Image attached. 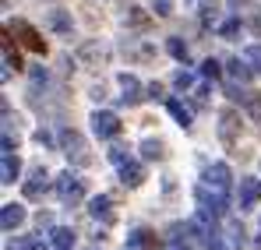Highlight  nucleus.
Wrapping results in <instances>:
<instances>
[{
  "label": "nucleus",
  "mask_w": 261,
  "mask_h": 250,
  "mask_svg": "<svg viewBox=\"0 0 261 250\" xmlns=\"http://www.w3.org/2000/svg\"><path fill=\"white\" fill-rule=\"evenodd\" d=\"M60 148H64V155H67V162H71V166H92L88 141L78 134V130L64 127V130H60Z\"/></svg>",
  "instance_id": "f257e3e1"
},
{
  "label": "nucleus",
  "mask_w": 261,
  "mask_h": 250,
  "mask_svg": "<svg viewBox=\"0 0 261 250\" xmlns=\"http://www.w3.org/2000/svg\"><path fill=\"white\" fill-rule=\"evenodd\" d=\"M57 198H60L64 205H71V208L82 205V201H85V180H82L78 173H71V169L60 173V176H57Z\"/></svg>",
  "instance_id": "f03ea898"
},
{
  "label": "nucleus",
  "mask_w": 261,
  "mask_h": 250,
  "mask_svg": "<svg viewBox=\"0 0 261 250\" xmlns=\"http://www.w3.org/2000/svg\"><path fill=\"white\" fill-rule=\"evenodd\" d=\"M237 137H240V113H237L233 106H226V109L219 113V141H222L226 148H233Z\"/></svg>",
  "instance_id": "7ed1b4c3"
},
{
  "label": "nucleus",
  "mask_w": 261,
  "mask_h": 250,
  "mask_svg": "<svg viewBox=\"0 0 261 250\" xmlns=\"http://www.w3.org/2000/svg\"><path fill=\"white\" fill-rule=\"evenodd\" d=\"M88 124H92V130H95V137H106V141L120 134V117L110 113V109H95V113L88 117Z\"/></svg>",
  "instance_id": "20e7f679"
},
{
  "label": "nucleus",
  "mask_w": 261,
  "mask_h": 250,
  "mask_svg": "<svg viewBox=\"0 0 261 250\" xmlns=\"http://www.w3.org/2000/svg\"><path fill=\"white\" fill-rule=\"evenodd\" d=\"M7 29H11V32L21 39V46H29L32 53H46V39L36 32V29H32V25H29V21H25V18H14Z\"/></svg>",
  "instance_id": "39448f33"
},
{
  "label": "nucleus",
  "mask_w": 261,
  "mask_h": 250,
  "mask_svg": "<svg viewBox=\"0 0 261 250\" xmlns=\"http://www.w3.org/2000/svg\"><path fill=\"white\" fill-rule=\"evenodd\" d=\"M194 198H198V205L208 211V215H222V211H226V194L216 190V187H208V183H201V187L194 190Z\"/></svg>",
  "instance_id": "423d86ee"
},
{
  "label": "nucleus",
  "mask_w": 261,
  "mask_h": 250,
  "mask_svg": "<svg viewBox=\"0 0 261 250\" xmlns=\"http://www.w3.org/2000/svg\"><path fill=\"white\" fill-rule=\"evenodd\" d=\"M258 201H261V180L244 176V180H240V187H237V205H240V211H251Z\"/></svg>",
  "instance_id": "0eeeda50"
},
{
  "label": "nucleus",
  "mask_w": 261,
  "mask_h": 250,
  "mask_svg": "<svg viewBox=\"0 0 261 250\" xmlns=\"http://www.w3.org/2000/svg\"><path fill=\"white\" fill-rule=\"evenodd\" d=\"M88 215H92L95 222H102L106 229H110V226H117V211H113V201H110L106 194H99V198H92V201H88Z\"/></svg>",
  "instance_id": "6e6552de"
},
{
  "label": "nucleus",
  "mask_w": 261,
  "mask_h": 250,
  "mask_svg": "<svg viewBox=\"0 0 261 250\" xmlns=\"http://www.w3.org/2000/svg\"><path fill=\"white\" fill-rule=\"evenodd\" d=\"M117 85H120V92H124V95H120L124 106H138V102L145 99V92H148V88H141V81H138L134 74H117Z\"/></svg>",
  "instance_id": "1a4fd4ad"
},
{
  "label": "nucleus",
  "mask_w": 261,
  "mask_h": 250,
  "mask_svg": "<svg viewBox=\"0 0 261 250\" xmlns=\"http://www.w3.org/2000/svg\"><path fill=\"white\" fill-rule=\"evenodd\" d=\"M21 190H25V198H29V201H39L46 190H49V173H46L43 166H36V169H32V176L25 180V187H21Z\"/></svg>",
  "instance_id": "9d476101"
},
{
  "label": "nucleus",
  "mask_w": 261,
  "mask_h": 250,
  "mask_svg": "<svg viewBox=\"0 0 261 250\" xmlns=\"http://www.w3.org/2000/svg\"><path fill=\"white\" fill-rule=\"evenodd\" d=\"M205 183L226 194V190H229V183H233V173H229V166H226V162H212V166L205 169Z\"/></svg>",
  "instance_id": "9b49d317"
},
{
  "label": "nucleus",
  "mask_w": 261,
  "mask_h": 250,
  "mask_svg": "<svg viewBox=\"0 0 261 250\" xmlns=\"http://www.w3.org/2000/svg\"><path fill=\"white\" fill-rule=\"evenodd\" d=\"M127 247L130 250H159V247H163V240H159L152 229H130Z\"/></svg>",
  "instance_id": "f8f14e48"
},
{
  "label": "nucleus",
  "mask_w": 261,
  "mask_h": 250,
  "mask_svg": "<svg viewBox=\"0 0 261 250\" xmlns=\"http://www.w3.org/2000/svg\"><path fill=\"white\" fill-rule=\"evenodd\" d=\"M78 60H82V64H106V60H110V46L92 39L78 49Z\"/></svg>",
  "instance_id": "ddd939ff"
},
{
  "label": "nucleus",
  "mask_w": 261,
  "mask_h": 250,
  "mask_svg": "<svg viewBox=\"0 0 261 250\" xmlns=\"http://www.w3.org/2000/svg\"><path fill=\"white\" fill-rule=\"evenodd\" d=\"M0 226H4V233H14L18 226H25V205H4L0 208Z\"/></svg>",
  "instance_id": "4468645a"
},
{
  "label": "nucleus",
  "mask_w": 261,
  "mask_h": 250,
  "mask_svg": "<svg viewBox=\"0 0 261 250\" xmlns=\"http://www.w3.org/2000/svg\"><path fill=\"white\" fill-rule=\"evenodd\" d=\"M226 71H229V78H233V81H240V85H247L254 74H258V71L251 67V60H247V57H244V60H240V57H233V60L226 64Z\"/></svg>",
  "instance_id": "2eb2a0df"
},
{
  "label": "nucleus",
  "mask_w": 261,
  "mask_h": 250,
  "mask_svg": "<svg viewBox=\"0 0 261 250\" xmlns=\"http://www.w3.org/2000/svg\"><path fill=\"white\" fill-rule=\"evenodd\" d=\"M18 173H21V159L14 152H4V159H0V183H14Z\"/></svg>",
  "instance_id": "dca6fc26"
},
{
  "label": "nucleus",
  "mask_w": 261,
  "mask_h": 250,
  "mask_svg": "<svg viewBox=\"0 0 261 250\" xmlns=\"http://www.w3.org/2000/svg\"><path fill=\"white\" fill-rule=\"evenodd\" d=\"M74 243H78V236H74V229H53L49 233V247L53 250H74Z\"/></svg>",
  "instance_id": "f3484780"
},
{
  "label": "nucleus",
  "mask_w": 261,
  "mask_h": 250,
  "mask_svg": "<svg viewBox=\"0 0 261 250\" xmlns=\"http://www.w3.org/2000/svg\"><path fill=\"white\" fill-rule=\"evenodd\" d=\"M120 180H124V187H141L145 183V166H138V162H124L120 166Z\"/></svg>",
  "instance_id": "a211bd4d"
},
{
  "label": "nucleus",
  "mask_w": 261,
  "mask_h": 250,
  "mask_svg": "<svg viewBox=\"0 0 261 250\" xmlns=\"http://www.w3.org/2000/svg\"><path fill=\"white\" fill-rule=\"evenodd\" d=\"M166 109H170V117H173V120L184 127V130L191 127V109H187V106H184L180 99H166Z\"/></svg>",
  "instance_id": "6ab92c4d"
},
{
  "label": "nucleus",
  "mask_w": 261,
  "mask_h": 250,
  "mask_svg": "<svg viewBox=\"0 0 261 250\" xmlns=\"http://www.w3.org/2000/svg\"><path fill=\"white\" fill-rule=\"evenodd\" d=\"M124 21H127L130 29H148V21H152V18H148V14H145L141 7L127 4V14H124Z\"/></svg>",
  "instance_id": "aec40b11"
},
{
  "label": "nucleus",
  "mask_w": 261,
  "mask_h": 250,
  "mask_svg": "<svg viewBox=\"0 0 261 250\" xmlns=\"http://www.w3.org/2000/svg\"><path fill=\"white\" fill-rule=\"evenodd\" d=\"M7 250H43V243H39V236H11Z\"/></svg>",
  "instance_id": "412c9836"
},
{
  "label": "nucleus",
  "mask_w": 261,
  "mask_h": 250,
  "mask_svg": "<svg viewBox=\"0 0 261 250\" xmlns=\"http://www.w3.org/2000/svg\"><path fill=\"white\" fill-rule=\"evenodd\" d=\"M49 29L53 32H71V14L67 11H49Z\"/></svg>",
  "instance_id": "4be33fe9"
},
{
  "label": "nucleus",
  "mask_w": 261,
  "mask_h": 250,
  "mask_svg": "<svg viewBox=\"0 0 261 250\" xmlns=\"http://www.w3.org/2000/svg\"><path fill=\"white\" fill-rule=\"evenodd\" d=\"M141 155H145L148 162H159V159L166 155V152H163V141H152V137H148V141H141Z\"/></svg>",
  "instance_id": "5701e85b"
},
{
  "label": "nucleus",
  "mask_w": 261,
  "mask_h": 250,
  "mask_svg": "<svg viewBox=\"0 0 261 250\" xmlns=\"http://www.w3.org/2000/svg\"><path fill=\"white\" fill-rule=\"evenodd\" d=\"M166 49H170V57H173V60H180V64H187V57H191V53H187V42L184 39H166Z\"/></svg>",
  "instance_id": "b1692460"
},
{
  "label": "nucleus",
  "mask_w": 261,
  "mask_h": 250,
  "mask_svg": "<svg viewBox=\"0 0 261 250\" xmlns=\"http://www.w3.org/2000/svg\"><path fill=\"white\" fill-rule=\"evenodd\" d=\"M127 53L134 57V60H152V57H155V49H152V46H141L138 39H127Z\"/></svg>",
  "instance_id": "393cba45"
},
{
  "label": "nucleus",
  "mask_w": 261,
  "mask_h": 250,
  "mask_svg": "<svg viewBox=\"0 0 261 250\" xmlns=\"http://www.w3.org/2000/svg\"><path fill=\"white\" fill-rule=\"evenodd\" d=\"M244 106H247V113L261 124V92H247L244 95Z\"/></svg>",
  "instance_id": "a878e982"
},
{
  "label": "nucleus",
  "mask_w": 261,
  "mask_h": 250,
  "mask_svg": "<svg viewBox=\"0 0 261 250\" xmlns=\"http://www.w3.org/2000/svg\"><path fill=\"white\" fill-rule=\"evenodd\" d=\"M201 74H205V78H208V81H216L219 74H222V64H219V60H212V57H208V60H205V64H201Z\"/></svg>",
  "instance_id": "bb28decb"
},
{
  "label": "nucleus",
  "mask_w": 261,
  "mask_h": 250,
  "mask_svg": "<svg viewBox=\"0 0 261 250\" xmlns=\"http://www.w3.org/2000/svg\"><path fill=\"white\" fill-rule=\"evenodd\" d=\"M201 21H205V25H216L219 21V4H201Z\"/></svg>",
  "instance_id": "cd10ccee"
},
{
  "label": "nucleus",
  "mask_w": 261,
  "mask_h": 250,
  "mask_svg": "<svg viewBox=\"0 0 261 250\" xmlns=\"http://www.w3.org/2000/svg\"><path fill=\"white\" fill-rule=\"evenodd\" d=\"M152 11H155V18H170L173 14V0H152Z\"/></svg>",
  "instance_id": "c85d7f7f"
},
{
  "label": "nucleus",
  "mask_w": 261,
  "mask_h": 250,
  "mask_svg": "<svg viewBox=\"0 0 261 250\" xmlns=\"http://www.w3.org/2000/svg\"><path fill=\"white\" fill-rule=\"evenodd\" d=\"M127 159H130V155H127V148H120V145H113V148H110V162H113L117 169L124 166Z\"/></svg>",
  "instance_id": "c756f323"
},
{
  "label": "nucleus",
  "mask_w": 261,
  "mask_h": 250,
  "mask_svg": "<svg viewBox=\"0 0 261 250\" xmlns=\"http://www.w3.org/2000/svg\"><path fill=\"white\" fill-rule=\"evenodd\" d=\"M237 32H240V21H237V18H229V21H226V25L219 29V36H222V39H233Z\"/></svg>",
  "instance_id": "7c9ffc66"
},
{
  "label": "nucleus",
  "mask_w": 261,
  "mask_h": 250,
  "mask_svg": "<svg viewBox=\"0 0 261 250\" xmlns=\"http://www.w3.org/2000/svg\"><path fill=\"white\" fill-rule=\"evenodd\" d=\"M247 60H251V67L261 74V46H247V53H244Z\"/></svg>",
  "instance_id": "2f4dec72"
},
{
  "label": "nucleus",
  "mask_w": 261,
  "mask_h": 250,
  "mask_svg": "<svg viewBox=\"0 0 261 250\" xmlns=\"http://www.w3.org/2000/svg\"><path fill=\"white\" fill-rule=\"evenodd\" d=\"M173 85L180 88V92H184V88H191V85H194V78H191L187 71H176V74H173Z\"/></svg>",
  "instance_id": "473e14b6"
},
{
  "label": "nucleus",
  "mask_w": 261,
  "mask_h": 250,
  "mask_svg": "<svg viewBox=\"0 0 261 250\" xmlns=\"http://www.w3.org/2000/svg\"><path fill=\"white\" fill-rule=\"evenodd\" d=\"M43 85H46V71H43V67H32V92L43 88Z\"/></svg>",
  "instance_id": "72a5a7b5"
},
{
  "label": "nucleus",
  "mask_w": 261,
  "mask_h": 250,
  "mask_svg": "<svg viewBox=\"0 0 261 250\" xmlns=\"http://www.w3.org/2000/svg\"><path fill=\"white\" fill-rule=\"evenodd\" d=\"M4 152H18V141L11 134H4Z\"/></svg>",
  "instance_id": "f704fd0d"
},
{
  "label": "nucleus",
  "mask_w": 261,
  "mask_h": 250,
  "mask_svg": "<svg viewBox=\"0 0 261 250\" xmlns=\"http://www.w3.org/2000/svg\"><path fill=\"white\" fill-rule=\"evenodd\" d=\"M148 95H152V99H159V95H163V85L152 81V85H148Z\"/></svg>",
  "instance_id": "c9c22d12"
},
{
  "label": "nucleus",
  "mask_w": 261,
  "mask_h": 250,
  "mask_svg": "<svg viewBox=\"0 0 261 250\" xmlns=\"http://www.w3.org/2000/svg\"><path fill=\"white\" fill-rule=\"evenodd\" d=\"M173 250H184V247H173Z\"/></svg>",
  "instance_id": "e433bc0d"
}]
</instances>
